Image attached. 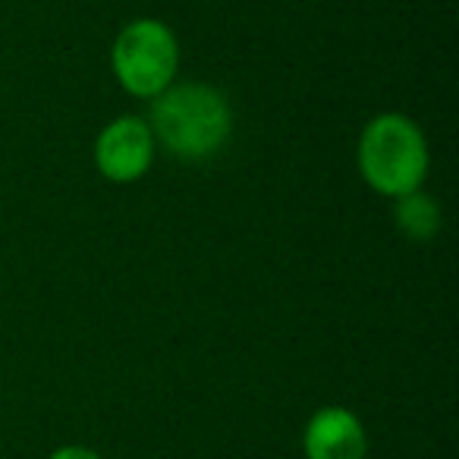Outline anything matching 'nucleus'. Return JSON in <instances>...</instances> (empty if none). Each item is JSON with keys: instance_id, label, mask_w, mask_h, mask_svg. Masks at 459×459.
<instances>
[{"instance_id": "nucleus-4", "label": "nucleus", "mask_w": 459, "mask_h": 459, "mask_svg": "<svg viewBox=\"0 0 459 459\" xmlns=\"http://www.w3.org/2000/svg\"><path fill=\"white\" fill-rule=\"evenodd\" d=\"M158 142L142 117H117L95 139V167L108 183L129 186L142 179L154 164Z\"/></svg>"}, {"instance_id": "nucleus-2", "label": "nucleus", "mask_w": 459, "mask_h": 459, "mask_svg": "<svg viewBox=\"0 0 459 459\" xmlns=\"http://www.w3.org/2000/svg\"><path fill=\"white\" fill-rule=\"evenodd\" d=\"M359 173L384 198L421 189L431 167L425 133L406 114H377L365 123L356 148Z\"/></svg>"}, {"instance_id": "nucleus-3", "label": "nucleus", "mask_w": 459, "mask_h": 459, "mask_svg": "<svg viewBox=\"0 0 459 459\" xmlns=\"http://www.w3.org/2000/svg\"><path fill=\"white\" fill-rule=\"evenodd\" d=\"M110 66L133 98H158L170 89L179 70V41L160 20H133L120 29L110 48Z\"/></svg>"}, {"instance_id": "nucleus-1", "label": "nucleus", "mask_w": 459, "mask_h": 459, "mask_svg": "<svg viewBox=\"0 0 459 459\" xmlns=\"http://www.w3.org/2000/svg\"><path fill=\"white\" fill-rule=\"evenodd\" d=\"M148 126L154 142L179 160H208L233 133V110L223 91L204 82H183L152 98Z\"/></svg>"}, {"instance_id": "nucleus-5", "label": "nucleus", "mask_w": 459, "mask_h": 459, "mask_svg": "<svg viewBox=\"0 0 459 459\" xmlns=\"http://www.w3.org/2000/svg\"><path fill=\"white\" fill-rule=\"evenodd\" d=\"M306 459H365L368 437L356 412L346 406H321L302 434Z\"/></svg>"}, {"instance_id": "nucleus-6", "label": "nucleus", "mask_w": 459, "mask_h": 459, "mask_svg": "<svg viewBox=\"0 0 459 459\" xmlns=\"http://www.w3.org/2000/svg\"><path fill=\"white\" fill-rule=\"evenodd\" d=\"M394 217H396V227L400 233H406L409 239H431L434 233L440 230V208L431 195H425L421 189L409 192V195L394 198Z\"/></svg>"}, {"instance_id": "nucleus-7", "label": "nucleus", "mask_w": 459, "mask_h": 459, "mask_svg": "<svg viewBox=\"0 0 459 459\" xmlns=\"http://www.w3.org/2000/svg\"><path fill=\"white\" fill-rule=\"evenodd\" d=\"M48 459H104L98 450L91 446H82V444H66V446H57Z\"/></svg>"}]
</instances>
